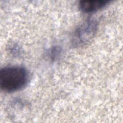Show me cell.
Listing matches in <instances>:
<instances>
[{
    "mask_svg": "<svg viewBox=\"0 0 123 123\" xmlns=\"http://www.w3.org/2000/svg\"><path fill=\"white\" fill-rule=\"evenodd\" d=\"M28 81V73L23 67L8 66L0 71V87L4 91H18L24 88Z\"/></svg>",
    "mask_w": 123,
    "mask_h": 123,
    "instance_id": "cell-1",
    "label": "cell"
},
{
    "mask_svg": "<svg viewBox=\"0 0 123 123\" xmlns=\"http://www.w3.org/2000/svg\"><path fill=\"white\" fill-rule=\"evenodd\" d=\"M98 27L95 20L90 19L83 23L75 31L73 37V43L80 46L89 42L95 35Z\"/></svg>",
    "mask_w": 123,
    "mask_h": 123,
    "instance_id": "cell-2",
    "label": "cell"
},
{
    "mask_svg": "<svg viewBox=\"0 0 123 123\" xmlns=\"http://www.w3.org/2000/svg\"><path fill=\"white\" fill-rule=\"evenodd\" d=\"M109 2L107 0H82L79 3V7L84 12L92 13L105 7Z\"/></svg>",
    "mask_w": 123,
    "mask_h": 123,
    "instance_id": "cell-3",
    "label": "cell"
}]
</instances>
